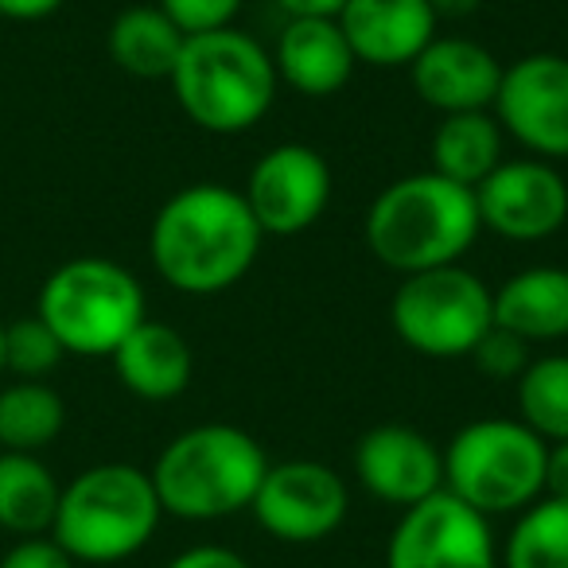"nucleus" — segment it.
I'll return each mask as SVG.
<instances>
[{
	"label": "nucleus",
	"mask_w": 568,
	"mask_h": 568,
	"mask_svg": "<svg viewBox=\"0 0 568 568\" xmlns=\"http://www.w3.org/2000/svg\"><path fill=\"white\" fill-rule=\"evenodd\" d=\"M261 237L265 234L242 191L222 183H191L156 211L149 253L156 273L175 293L219 296L253 268Z\"/></svg>",
	"instance_id": "obj_1"
},
{
	"label": "nucleus",
	"mask_w": 568,
	"mask_h": 568,
	"mask_svg": "<svg viewBox=\"0 0 568 568\" xmlns=\"http://www.w3.org/2000/svg\"><path fill=\"white\" fill-rule=\"evenodd\" d=\"M479 230L475 191L444 180L433 168L389 183L366 211V245L402 276L459 265Z\"/></svg>",
	"instance_id": "obj_2"
},
{
	"label": "nucleus",
	"mask_w": 568,
	"mask_h": 568,
	"mask_svg": "<svg viewBox=\"0 0 568 568\" xmlns=\"http://www.w3.org/2000/svg\"><path fill=\"white\" fill-rule=\"evenodd\" d=\"M268 456L245 428L195 425L168 440L152 464V487L164 514L183 521H219L253 506Z\"/></svg>",
	"instance_id": "obj_3"
},
{
	"label": "nucleus",
	"mask_w": 568,
	"mask_h": 568,
	"mask_svg": "<svg viewBox=\"0 0 568 568\" xmlns=\"http://www.w3.org/2000/svg\"><path fill=\"white\" fill-rule=\"evenodd\" d=\"M180 110L214 136H234L253 129L276 98L273 55L242 28L187 36L180 63L172 71Z\"/></svg>",
	"instance_id": "obj_4"
},
{
	"label": "nucleus",
	"mask_w": 568,
	"mask_h": 568,
	"mask_svg": "<svg viewBox=\"0 0 568 568\" xmlns=\"http://www.w3.org/2000/svg\"><path fill=\"white\" fill-rule=\"evenodd\" d=\"M164 506L152 475L133 464H98L59 495L51 537L82 565H118L152 541Z\"/></svg>",
	"instance_id": "obj_5"
},
{
	"label": "nucleus",
	"mask_w": 568,
	"mask_h": 568,
	"mask_svg": "<svg viewBox=\"0 0 568 568\" xmlns=\"http://www.w3.org/2000/svg\"><path fill=\"white\" fill-rule=\"evenodd\" d=\"M545 456L549 444L526 420H471L444 452V490L483 518L521 514L545 495Z\"/></svg>",
	"instance_id": "obj_6"
},
{
	"label": "nucleus",
	"mask_w": 568,
	"mask_h": 568,
	"mask_svg": "<svg viewBox=\"0 0 568 568\" xmlns=\"http://www.w3.org/2000/svg\"><path fill=\"white\" fill-rule=\"evenodd\" d=\"M36 316L55 332L67 355L110 358L144 316V288L110 257L63 261L43 281Z\"/></svg>",
	"instance_id": "obj_7"
},
{
	"label": "nucleus",
	"mask_w": 568,
	"mask_h": 568,
	"mask_svg": "<svg viewBox=\"0 0 568 568\" xmlns=\"http://www.w3.org/2000/svg\"><path fill=\"white\" fill-rule=\"evenodd\" d=\"M397 339L425 358H467L495 327V293L464 265L402 276L389 304Z\"/></svg>",
	"instance_id": "obj_8"
},
{
	"label": "nucleus",
	"mask_w": 568,
	"mask_h": 568,
	"mask_svg": "<svg viewBox=\"0 0 568 568\" xmlns=\"http://www.w3.org/2000/svg\"><path fill=\"white\" fill-rule=\"evenodd\" d=\"M250 510L276 541L316 545L347 521L351 490L347 479L320 459H284L268 464Z\"/></svg>",
	"instance_id": "obj_9"
},
{
	"label": "nucleus",
	"mask_w": 568,
	"mask_h": 568,
	"mask_svg": "<svg viewBox=\"0 0 568 568\" xmlns=\"http://www.w3.org/2000/svg\"><path fill=\"white\" fill-rule=\"evenodd\" d=\"M386 568H498L490 518L436 490L402 510L386 545Z\"/></svg>",
	"instance_id": "obj_10"
},
{
	"label": "nucleus",
	"mask_w": 568,
	"mask_h": 568,
	"mask_svg": "<svg viewBox=\"0 0 568 568\" xmlns=\"http://www.w3.org/2000/svg\"><path fill=\"white\" fill-rule=\"evenodd\" d=\"M495 118L537 160L568 156V59L537 51L503 67Z\"/></svg>",
	"instance_id": "obj_11"
},
{
	"label": "nucleus",
	"mask_w": 568,
	"mask_h": 568,
	"mask_svg": "<svg viewBox=\"0 0 568 568\" xmlns=\"http://www.w3.org/2000/svg\"><path fill=\"white\" fill-rule=\"evenodd\" d=\"M242 195L261 234H304L332 203V168L312 144H276L250 168Z\"/></svg>",
	"instance_id": "obj_12"
},
{
	"label": "nucleus",
	"mask_w": 568,
	"mask_h": 568,
	"mask_svg": "<svg viewBox=\"0 0 568 568\" xmlns=\"http://www.w3.org/2000/svg\"><path fill=\"white\" fill-rule=\"evenodd\" d=\"M483 230L506 242H545L568 222V183L549 160H503L475 187Z\"/></svg>",
	"instance_id": "obj_13"
},
{
	"label": "nucleus",
	"mask_w": 568,
	"mask_h": 568,
	"mask_svg": "<svg viewBox=\"0 0 568 568\" xmlns=\"http://www.w3.org/2000/svg\"><path fill=\"white\" fill-rule=\"evenodd\" d=\"M355 475L366 495L409 510L444 490V452L409 425H378L358 440Z\"/></svg>",
	"instance_id": "obj_14"
},
{
	"label": "nucleus",
	"mask_w": 568,
	"mask_h": 568,
	"mask_svg": "<svg viewBox=\"0 0 568 568\" xmlns=\"http://www.w3.org/2000/svg\"><path fill=\"white\" fill-rule=\"evenodd\" d=\"M409 74L417 98H425V105L448 118V113L490 110L503 82V63L475 40L436 36L409 63Z\"/></svg>",
	"instance_id": "obj_15"
},
{
	"label": "nucleus",
	"mask_w": 568,
	"mask_h": 568,
	"mask_svg": "<svg viewBox=\"0 0 568 568\" xmlns=\"http://www.w3.org/2000/svg\"><path fill=\"white\" fill-rule=\"evenodd\" d=\"M335 20L366 67H409L440 24L428 0H347Z\"/></svg>",
	"instance_id": "obj_16"
},
{
	"label": "nucleus",
	"mask_w": 568,
	"mask_h": 568,
	"mask_svg": "<svg viewBox=\"0 0 568 568\" xmlns=\"http://www.w3.org/2000/svg\"><path fill=\"white\" fill-rule=\"evenodd\" d=\"M268 55L276 67V82L293 87L304 98L339 94L358 67L335 17H288Z\"/></svg>",
	"instance_id": "obj_17"
},
{
	"label": "nucleus",
	"mask_w": 568,
	"mask_h": 568,
	"mask_svg": "<svg viewBox=\"0 0 568 568\" xmlns=\"http://www.w3.org/2000/svg\"><path fill=\"white\" fill-rule=\"evenodd\" d=\"M110 358L121 386L144 402H172L191 386V374H195L187 339L156 320H141Z\"/></svg>",
	"instance_id": "obj_18"
},
{
	"label": "nucleus",
	"mask_w": 568,
	"mask_h": 568,
	"mask_svg": "<svg viewBox=\"0 0 568 568\" xmlns=\"http://www.w3.org/2000/svg\"><path fill=\"white\" fill-rule=\"evenodd\" d=\"M495 327L526 343H557L568 335V268L534 265L495 288Z\"/></svg>",
	"instance_id": "obj_19"
},
{
	"label": "nucleus",
	"mask_w": 568,
	"mask_h": 568,
	"mask_svg": "<svg viewBox=\"0 0 568 568\" xmlns=\"http://www.w3.org/2000/svg\"><path fill=\"white\" fill-rule=\"evenodd\" d=\"M503 144H506V133L490 110L448 113V118H440V125H436L428 156H433L436 175L475 191L506 160Z\"/></svg>",
	"instance_id": "obj_20"
},
{
	"label": "nucleus",
	"mask_w": 568,
	"mask_h": 568,
	"mask_svg": "<svg viewBox=\"0 0 568 568\" xmlns=\"http://www.w3.org/2000/svg\"><path fill=\"white\" fill-rule=\"evenodd\" d=\"M187 36L164 17L160 4H133L110 24V59L125 74L144 82L172 79L175 63H180V51Z\"/></svg>",
	"instance_id": "obj_21"
},
{
	"label": "nucleus",
	"mask_w": 568,
	"mask_h": 568,
	"mask_svg": "<svg viewBox=\"0 0 568 568\" xmlns=\"http://www.w3.org/2000/svg\"><path fill=\"white\" fill-rule=\"evenodd\" d=\"M59 479L32 452H0V529L17 537L51 534L59 510Z\"/></svg>",
	"instance_id": "obj_22"
},
{
	"label": "nucleus",
	"mask_w": 568,
	"mask_h": 568,
	"mask_svg": "<svg viewBox=\"0 0 568 568\" xmlns=\"http://www.w3.org/2000/svg\"><path fill=\"white\" fill-rule=\"evenodd\" d=\"M67 425V405L48 382L20 378L0 389V452H43Z\"/></svg>",
	"instance_id": "obj_23"
},
{
	"label": "nucleus",
	"mask_w": 568,
	"mask_h": 568,
	"mask_svg": "<svg viewBox=\"0 0 568 568\" xmlns=\"http://www.w3.org/2000/svg\"><path fill=\"white\" fill-rule=\"evenodd\" d=\"M503 568H568V498L541 495L518 514Z\"/></svg>",
	"instance_id": "obj_24"
},
{
	"label": "nucleus",
	"mask_w": 568,
	"mask_h": 568,
	"mask_svg": "<svg viewBox=\"0 0 568 568\" xmlns=\"http://www.w3.org/2000/svg\"><path fill=\"white\" fill-rule=\"evenodd\" d=\"M518 409L545 444L568 440V355H541L521 371Z\"/></svg>",
	"instance_id": "obj_25"
},
{
	"label": "nucleus",
	"mask_w": 568,
	"mask_h": 568,
	"mask_svg": "<svg viewBox=\"0 0 568 568\" xmlns=\"http://www.w3.org/2000/svg\"><path fill=\"white\" fill-rule=\"evenodd\" d=\"M63 343L55 339L40 316L17 320L4 327V371L20 374V378H48L59 363H63Z\"/></svg>",
	"instance_id": "obj_26"
},
{
	"label": "nucleus",
	"mask_w": 568,
	"mask_h": 568,
	"mask_svg": "<svg viewBox=\"0 0 568 568\" xmlns=\"http://www.w3.org/2000/svg\"><path fill=\"white\" fill-rule=\"evenodd\" d=\"M467 358H471L483 378H490V382H518L521 371L534 363V358H529V343L518 339L514 332H506V327H490V332L475 343V351Z\"/></svg>",
	"instance_id": "obj_27"
},
{
	"label": "nucleus",
	"mask_w": 568,
	"mask_h": 568,
	"mask_svg": "<svg viewBox=\"0 0 568 568\" xmlns=\"http://www.w3.org/2000/svg\"><path fill=\"white\" fill-rule=\"evenodd\" d=\"M245 0H160L164 17L180 28L183 36H203L230 28L234 17L242 12Z\"/></svg>",
	"instance_id": "obj_28"
},
{
	"label": "nucleus",
	"mask_w": 568,
	"mask_h": 568,
	"mask_svg": "<svg viewBox=\"0 0 568 568\" xmlns=\"http://www.w3.org/2000/svg\"><path fill=\"white\" fill-rule=\"evenodd\" d=\"M0 568H74V557L55 541L51 534H36V537H17Z\"/></svg>",
	"instance_id": "obj_29"
},
{
	"label": "nucleus",
	"mask_w": 568,
	"mask_h": 568,
	"mask_svg": "<svg viewBox=\"0 0 568 568\" xmlns=\"http://www.w3.org/2000/svg\"><path fill=\"white\" fill-rule=\"evenodd\" d=\"M164 568H250L242 552L226 549V545H191L180 557H172Z\"/></svg>",
	"instance_id": "obj_30"
},
{
	"label": "nucleus",
	"mask_w": 568,
	"mask_h": 568,
	"mask_svg": "<svg viewBox=\"0 0 568 568\" xmlns=\"http://www.w3.org/2000/svg\"><path fill=\"white\" fill-rule=\"evenodd\" d=\"M63 9V0H0V17L17 20V24H36V20H48Z\"/></svg>",
	"instance_id": "obj_31"
},
{
	"label": "nucleus",
	"mask_w": 568,
	"mask_h": 568,
	"mask_svg": "<svg viewBox=\"0 0 568 568\" xmlns=\"http://www.w3.org/2000/svg\"><path fill=\"white\" fill-rule=\"evenodd\" d=\"M545 495L568 498V440L549 444V456H545Z\"/></svg>",
	"instance_id": "obj_32"
},
{
	"label": "nucleus",
	"mask_w": 568,
	"mask_h": 568,
	"mask_svg": "<svg viewBox=\"0 0 568 568\" xmlns=\"http://www.w3.org/2000/svg\"><path fill=\"white\" fill-rule=\"evenodd\" d=\"M273 4L288 17H339L347 0H273Z\"/></svg>",
	"instance_id": "obj_33"
},
{
	"label": "nucleus",
	"mask_w": 568,
	"mask_h": 568,
	"mask_svg": "<svg viewBox=\"0 0 568 568\" xmlns=\"http://www.w3.org/2000/svg\"><path fill=\"white\" fill-rule=\"evenodd\" d=\"M483 0H428V9L436 12V20H464L479 9Z\"/></svg>",
	"instance_id": "obj_34"
},
{
	"label": "nucleus",
	"mask_w": 568,
	"mask_h": 568,
	"mask_svg": "<svg viewBox=\"0 0 568 568\" xmlns=\"http://www.w3.org/2000/svg\"><path fill=\"white\" fill-rule=\"evenodd\" d=\"M0 371H4V324H0Z\"/></svg>",
	"instance_id": "obj_35"
}]
</instances>
